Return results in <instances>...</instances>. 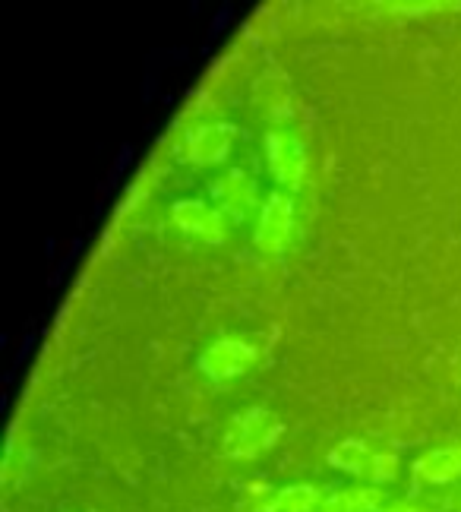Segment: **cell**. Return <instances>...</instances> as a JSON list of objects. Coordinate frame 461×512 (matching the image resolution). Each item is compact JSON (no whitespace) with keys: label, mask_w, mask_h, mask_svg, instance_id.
<instances>
[{"label":"cell","mask_w":461,"mask_h":512,"mask_svg":"<svg viewBox=\"0 0 461 512\" xmlns=\"http://www.w3.org/2000/svg\"><path fill=\"white\" fill-rule=\"evenodd\" d=\"M285 424L269 408H244L228 421L222 433V456L234 462H250L266 456V452L282 440Z\"/></svg>","instance_id":"obj_1"},{"label":"cell","mask_w":461,"mask_h":512,"mask_svg":"<svg viewBox=\"0 0 461 512\" xmlns=\"http://www.w3.org/2000/svg\"><path fill=\"white\" fill-rule=\"evenodd\" d=\"M329 465L345 471V475L354 478H367L373 487H383L389 481L398 478V456L386 449H376L367 440H342L332 452H329Z\"/></svg>","instance_id":"obj_2"},{"label":"cell","mask_w":461,"mask_h":512,"mask_svg":"<svg viewBox=\"0 0 461 512\" xmlns=\"http://www.w3.org/2000/svg\"><path fill=\"white\" fill-rule=\"evenodd\" d=\"M259 361V348L250 339L228 336V339H215L203 354H199V373L212 383H228L244 377V373Z\"/></svg>","instance_id":"obj_3"},{"label":"cell","mask_w":461,"mask_h":512,"mask_svg":"<svg viewBox=\"0 0 461 512\" xmlns=\"http://www.w3.org/2000/svg\"><path fill=\"white\" fill-rule=\"evenodd\" d=\"M294 234V200L291 193H269L259 206V219L253 231V244L266 256H282L291 247Z\"/></svg>","instance_id":"obj_4"},{"label":"cell","mask_w":461,"mask_h":512,"mask_svg":"<svg viewBox=\"0 0 461 512\" xmlns=\"http://www.w3.org/2000/svg\"><path fill=\"white\" fill-rule=\"evenodd\" d=\"M307 146L300 136L285 133V130H272L266 133V168L282 187H300L307 177Z\"/></svg>","instance_id":"obj_5"},{"label":"cell","mask_w":461,"mask_h":512,"mask_svg":"<svg viewBox=\"0 0 461 512\" xmlns=\"http://www.w3.org/2000/svg\"><path fill=\"white\" fill-rule=\"evenodd\" d=\"M209 193L215 200V209L234 222H244L256 206V181L240 168H228L218 174L209 184Z\"/></svg>","instance_id":"obj_6"},{"label":"cell","mask_w":461,"mask_h":512,"mask_svg":"<svg viewBox=\"0 0 461 512\" xmlns=\"http://www.w3.org/2000/svg\"><path fill=\"white\" fill-rule=\"evenodd\" d=\"M171 222L190 238H199L206 244H222L228 238L225 215L203 200H177L171 206Z\"/></svg>","instance_id":"obj_7"},{"label":"cell","mask_w":461,"mask_h":512,"mask_svg":"<svg viewBox=\"0 0 461 512\" xmlns=\"http://www.w3.org/2000/svg\"><path fill=\"white\" fill-rule=\"evenodd\" d=\"M231 149H234V127L222 124V121L193 127L187 133V143H184L187 162L199 165V168H212V165L228 162Z\"/></svg>","instance_id":"obj_8"},{"label":"cell","mask_w":461,"mask_h":512,"mask_svg":"<svg viewBox=\"0 0 461 512\" xmlns=\"http://www.w3.org/2000/svg\"><path fill=\"white\" fill-rule=\"evenodd\" d=\"M411 475L420 484H430V487H443V484L461 481V443L424 452V456L411 465Z\"/></svg>","instance_id":"obj_9"},{"label":"cell","mask_w":461,"mask_h":512,"mask_svg":"<svg viewBox=\"0 0 461 512\" xmlns=\"http://www.w3.org/2000/svg\"><path fill=\"white\" fill-rule=\"evenodd\" d=\"M386 509V494L383 487H342L329 494L319 506V512H383Z\"/></svg>","instance_id":"obj_10"},{"label":"cell","mask_w":461,"mask_h":512,"mask_svg":"<svg viewBox=\"0 0 461 512\" xmlns=\"http://www.w3.org/2000/svg\"><path fill=\"white\" fill-rule=\"evenodd\" d=\"M323 490L316 484H288L263 500L259 512H319L323 506Z\"/></svg>","instance_id":"obj_11"},{"label":"cell","mask_w":461,"mask_h":512,"mask_svg":"<svg viewBox=\"0 0 461 512\" xmlns=\"http://www.w3.org/2000/svg\"><path fill=\"white\" fill-rule=\"evenodd\" d=\"M256 105L263 108V114L269 121H285L288 117V108H291V92L285 83H278V76H263V80L256 83Z\"/></svg>","instance_id":"obj_12"},{"label":"cell","mask_w":461,"mask_h":512,"mask_svg":"<svg viewBox=\"0 0 461 512\" xmlns=\"http://www.w3.org/2000/svg\"><path fill=\"white\" fill-rule=\"evenodd\" d=\"M383 512H427V509L417 506L414 500H395V503H386Z\"/></svg>","instance_id":"obj_13"}]
</instances>
